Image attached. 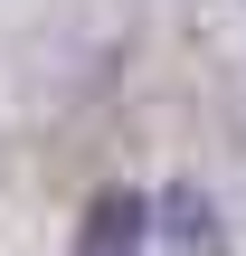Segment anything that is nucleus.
Segmentation results:
<instances>
[{"instance_id":"obj_2","label":"nucleus","mask_w":246,"mask_h":256,"mask_svg":"<svg viewBox=\"0 0 246 256\" xmlns=\"http://www.w3.org/2000/svg\"><path fill=\"white\" fill-rule=\"evenodd\" d=\"M76 256H142V200L104 190L85 209V228H76Z\"/></svg>"},{"instance_id":"obj_1","label":"nucleus","mask_w":246,"mask_h":256,"mask_svg":"<svg viewBox=\"0 0 246 256\" xmlns=\"http://www.w3.org/2000/svg\"><path fill=\"white\" fill-rule=\"evenodd\" d=\"M142 256H218V209H209L199 190L142 200Z\"/></svg>"}]
</instances>
